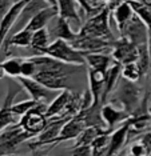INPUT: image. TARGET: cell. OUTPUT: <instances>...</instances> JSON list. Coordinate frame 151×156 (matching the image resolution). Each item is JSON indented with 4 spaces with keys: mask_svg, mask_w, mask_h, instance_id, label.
Segmentation results:
<instances>
[{
    "mask_svg": "<svg viewBox=\"0 0 151 156\" xmlns=\"http://www.w3.org/2000/svg\"><path fill=\"white\" fill-rule=\"evenodd\" d=\"M31 58L38 67V72L34 79H36L39 83H42L50 90H70L71 77L83 69V66L63 63L44 54L35 55Z\"/></svg>",
    "mask_w": 151,
    "mask_h": 156,
    "instance_id": "obj_1",
    "label": "cell"
},
{
    "mask_svg": "<svg viewBox=\"0 0 151 156\" xmlns=\"http://www.w3.org/2000/svg\"><path fill=\"white\" fill-rule=\"evenodd\" d=\"M111 95L112 99L110 101L122 107L131 116H134L139 111L143 101L142 99H145L142 87H139L135 81H130L124 77H120L116 88Z\"/></svg>",
    "mask_w": 151,
    "mask_h": 156,
    "instance_id": "obj_2",
    "label": "cell"
},
{
    "mask_svg": "<svg viewBox=\"0 0 151 156\" xmlns=\"http://www.w3.org/2000/svg\"><path fill=\"white\" fill-rule=\"evenodd\" d=\"M111 11H112L111 7L106 4L98 13L90 16L82 24L80 30L78 31V35L79 36H96V37L107 39V40H115V36L112 31H111L109 23Z\"/></svg>",
    "mask_w": 151,
    "mask_h": 156,
    "instance_id": "obj_3",
    "label": "cell"
},
{
    "mask_svg": "<svg viewBox=\"0 0 151 156\" xmlns=\"http://www.w3.org/2000/svg\"><path fill=\"white\" fill-rule=\"evenodd\" d=\"M44 55H48L51 58L60 60L68 64H79L86 66V54L79 49L74 48L71 41L63 40V39H55L51 41V44L43 51Z\"/></svg>",
    "mask_w": 151,
    "mask_h": 156,
    "instance_id": "obj_4",
    "label": "cell"
},
{
    "mask_svg": "<svg viewBox=\"0 0 151 156\" xmlns=\"http://www.w3.org/2000/svg\"><path fill=\"white\" fill-rule=\"evenodd\" d=\"M34 137L35 136L32 133L21 128L19 123L7 127L0 132V156L16 154L17 148L21 143L34 139Z\"/></svg>",
    "mask_w": 151,
    "mask_h": 156,
    "instance_id": "obj_5",
    "label": "cell"
},
{
    "mask_svg": "<svg viewBox=\"0 0 151 156\" xmlns=\"http://www.w3.org/2000/svg\"><path fill=\"white\" fill-rule=\"evenodd\" d=\"M47 105L48 104L42 103V104H39L35 108H32L28 112H26L20 118L19 126L24 131L32 133L34 136L40 133L42 131L46 128V126H47V123H48V119H47V116H46Z\"/></svg>",
    "mask_w": 151,
    "mask_h": 156,
    "instance_id": "obj_6",
    "label": "cell"
},
{
    "mask_svg": "<svg viewBox=\"0 0 151 156\" xmlns=\"http://www.w3.org/2000/svg\"><path fill=\"white\" fill-rule=\"evenodd\" d=\"M17 83L23 87V90L30 95V98L32 100L38 101V103H44V104H50L53 99L56 98V92L55 90H50L46 86H43L42 83H39L36 79L34 77H23L19 76L15 79Z\"/></svg>",
    "mask_w": 151,
    "mask_h": 156,
    "instance_id": "obj_7",
    "label": "cell"
},
{
    "mask_svg": "<svg viewBox=\"0 0 151 156\" xmlns=\"http://www.w3.org/2000/svg\"><path fill=\"white\" fill-rule=\"evenodd\" d=\"M110 55L112 56L114 62L124 66L128 63H135L138 60L139 48L128 39L120 36L119 39H115L112 41V49H111Z\"/></svg>",
    "mask_w": 151,
    "mask_h": 156,
    "instance_id": "obj_8",
    "label": "cell"
},
{
    "mask_svg": "<svg viewBox=\"0 0 151 156\" xmlns=\"http://www.w3.org/2000/svg\"><path fill=\"white\" fill-rule=\"evenodd\" d=\"M21 90H23V87H21L20 84L16 87L9 86L8 90H7L4 103H3L2 108H0V132H2L4 128H7V127L17 124L20 122V116L16 115L11 107H12V104H13V99L16 98V95L19 94Z\"/></svg>",
    "mask_w": 151,
    "mask_h": 156,
    "instance_id": "obj_9",
    "label": "cell"
},
{
    "mask_svg": "<svg viewBox=\"0 0 151 156\" xmlns=\"http://www.w3.org/2000/svg\"><path fill=\"white\" fill-rule=\"evenodd\" d=\"M112 41L107 39L96 37V36H78L71 41L74 48L84 54H92V52H110L112 49Z\"/></svg>",
    "mask_w": 151,
    "mask_h": 156,
    "instance_id": "obj_10",
    "label": "cell"
},
{
    "mask_svg": "<svg viewBox=\"0 0 151 156\" xmlns=\"http://www.w3.org/2000/svg\"><path fill=\"white\" fill-rule=\"evenodd\" d=\"M119 34L120 36L128 39L136 45L147 44V40H149V28L136 13Z\"/></svg>",
    "mask_w": 151,
    "mask_h": 156,
    "instance_id": "obj_11",
    "label": "cell"
},
{
    "mask_svg": "<svg viewBox=\"0 0 151 156\" xmlns=\"http://www.w3.org/2000/svg\"><path fill=\"white\" fill-rule=\"evenodd\" d=\"M100 116H102L106 128L109 132H112L115 129V126L122 122H127L131 118V115L127 111H124L122 107L114 104V103H104L100 108Z\"/></svg>",
    "mask_w": 151,
    "mask_h": 156,
    "instance_id": "obj_12",
    "label": "cell"
},
{
    "mask_svg": "<svg viewBox=\"0 0 151 156\" xmlns=\"http://www.w3.org/2000/svg\"><path fill=\"white\" fill-rule=\"evenodd\" d=\"M27 3H28V0H19V2L13 3V4L11 5V8L3 15L2 19H0V49H2L3 44H4L7 36H8L9 32L12 31V28L15 26L21 9L24 8V5H26Z\"/></svg>",
    "mask_w": 151,
    "mask_h": 156,
    "instance_id": "obj_13",
    "label": "cell"
},
{
    "mask_svg": "<svg viewBox=\"0 0 151 156\" xmlns=\"http://www.w3.org/2000/svg\"><path fill=\"white\" fill-rule=\"evenodd\" d=\"M51 39H63L67 41H72L75 37L78 36V32H74L72 28L70 26V20L64 19V17L57 15L55 19L51 20V23L47 26Z\"/></svg>",
    "mask_w": 151,
    "mask_h": 156,
    "instance_id": "obj_14",
    "label": "cell"
},
{
    "mask_svg": "<svg viewBox=\"0 0 151 156\" xmlns=\"http://www.w3.org/2000/svg\"><path fill=\"white\" fill-rule=\"evenodd\" d=\"M111 15H112L114 20H115L118 31L120 32V31L127 26V23L134 17L135 11H134V8H132L130 0H123V2H120L116 7H114L112 11H111Z\"/></svg>",
    "mask_w": 151,
    "mask_h": 156,
    "instance_id": "obj_15",
    "label": "cell"
},
{
    "mask_svg": "<svg viewBox=\"0 0 151 156\" xmlns=\"http://www.w3.org/2000/svg\"><path fill=\"white\" fill-rule=\"evenodd\" d=\"M57 15H59L57 7L56 5H48V7H46V8L40 9L36 15L32 17L26 28L31 30L32 32L36 30H40V28H44V27H47L48 24L51 23V20L55 19Z\"/></svg>",
    "mask_w": 151,
    "mask_h": 156,
    "instance_id": "obj_16",
    "label": "cell"
},
{
    "mask_svg": "<svg viewBox=\"0 0 151 156\" xmlns=\"http://www.w3.org/2000/svg\"><path fill=\"white\" fill-rule=\"evenodd\" d=\"M127 137H128V123L126 122L122 127L115 128L110 133V145H109V151H107V156L116 155L126 144Z\"/></svg>",
    "mask_w": 151,
    "mask_h": 156,
    "instance_id": "obj_17",
    "label": "cell"
},
{
    "mask_svg": "<svg viewBox=\"0 0 151 156\" xmlns=\"http://www.w3.org/2000/svg\"><path fill=\"white\" fill-rule=\"evenodd\" d=\"M56 7L59 11V16L64 19L82 24V17L79 13V4L76 0H56Z\"/></svg>",
    "mask_w": 151,
    "mask_h": 156,
    "instance_id": "obj_18",
    "label": "cell"
},
{
    "mask_svg": "<svg viewBox=\"0 0 151 156\" xmlns=\"http://www.w3.org/2000/svg\"><path fill=\"white\" fill-rule=\"evenodd\" d=\"M114 59L111 55H107L106 52H92V54H86V64L88 68L107 71L114 64Z\"/></svg>",
    "mask_w": 151,
    "mask_h": 156,
    "instance_id": "obj_19",
    "label": "cell"
},
{
    "mask_svg": "<svg viewBox=\"0 0 151 156\" xmlns=\"http://www.w3.org/2000/svg\"><path fill=\"white\" fill-rule=\"evenodd\" d=\"M51 35H50V31L47 27L40 28V30L34 31L32 34V40H31V45L30 48L35 52V55H40L43 54L46 48L51 44Z\"/></svg>",
    "mask_w": 151,
    "mask_h": 156,
    "instance_id": "obj_20",
    "label": "cell"
},
{
    "mask_svg": "<svg viewBox=\"0 0 151 156\" xmlns=\"http://www.w3.org/2000/svg\"><path fill=\"white\" fill-rule=\"evenodd\" d=\"M106 128H102V127H98V126H90V127H86V128L79 133V136L76 137V141H75L74 145H91L92 141L95 140V137L100 135L102 132H106ZM109 132V131H107Z\"/></svg>",
    "mask_w": 151,
    "mask_h": 156,
    "instance_id": "obj_21",
    "label": "cell"
},
{
    "mask_svg": "<svg viewBox=\"0 0 151 156\" xmlns=\"http://www.w3.org/2000/svg\"><path fill=\"white\" fill-rule=\"evenodd\" d=\"M21 63H23V58H17V56L6 58L2 62V67L4 69L6 76L13 77V79L21 76Z\"/></svg>",
    "mask_w": 151,
    "mask_h": 156,
    "instance_id": "obj_22",
    "label": "cell"
},
{
    "mask_svg": "<svg viewBox=\"0 0 151 156\" xmlns=\"http://www.w3.org/2000/svg\"><path fill=\"white\" fill-rule=\"evenodd\" d=\"M122 77H124V79L130 80V81H138L141 80L143 77V73L141 68H139V66L135 63H128V64H124L122 66Z\"/></svg>",
    "mask_w": 151,
    "mask_h": 156,
    "instance_id": "obj_23",
    "label": "cell"
},
{
    "mask_svg": "<svg viewBox=\"0 0 151 156\" xmlns=\"http://www.w3.org/2000/svg\"><path fill=\"white\" fill-rule=\"evenodd\" d=\"M42 104V103H38L35 100H32V99H28V100H23V101H19V103H15V104H12V111L16 113V115H19L20 118L24 115L26 112H28L30 109L35 108L36 105Z\"/></svg>",
    "mask_w": 151,
    "mask_h": 156,
    "instance_id": "obj_24",
    "label": "cell"
},
{
    "mask_svg": "<svg viewBox=\"0 0 151 156\" xmlns=\"http://www.w3.org/2000/svg\"><path fill=\"white\" fill-rule=\"evenodd\" d=\"M38 72L36 63L32 60V58H23L21 63V76L23 77H34Z\"/></svg>",
    "mask_w": 151,
    "mask_h": 156,
    "instance_id": "obj_25",
    "label": "cell"
},
{
    "mask_svg": "<svg viewBox=\"0 0 151 156\" xmlns=\"http://www.w3.org/2000/svg\"><path fill=\"white\" fill-rule=\"evenodd\" d=\"M68 156H92L91 145H74Z\"/></svg>",
    "mask_w": 151,
    "mask_h": 156,
    "instance_id": "obj_26",
    "label": "cell"
},
{
    "mask_svg": "<svg viewBox=\"0 0 151 156\" xmlns=\"http://www.w3.org/2000/svg\"><path fill=\"white\" fill-rule=\"evenodd\" d=\"M76 2H78L79 7H80L82 12H83L87 17L95 15V13H98L100 9H102V8H95V7H92V5L87 2V0H76Z\"/></svg>",
    "mask_w": 151,
    "mask_h": 156,
    "instance_id": "obj_27",
    "label": "cell"
},
{
    "mask_svg": "<svg viewBox=\"0 0 151 156\" xmlns=\"http://www.w3.org/2000/svg\"><path fill=\"white\" fill-rule=\"evenodd\" d=\"M130 154L134 155V156H147V154H149V151H147L146 145L141 141H136V143L131 144L130 147Z\"/></svg>",
    "mask_w": 151,
    "mask_h": 156,
    "instance_id": "obj_28",
    "label": "cell"
},
{
    "mask_svg": "<svg viewBox=\"0 0 151 156\" xmlns=\"http://www.w3.org/2000/svg\"><path fill=\"white\" fill-rule=\"evenodd\" d=\"M12 4H13L12 0H0V19H2L3 15L11 8Z\"/></svg>",
    "mask_w": 151,
    "mask_h": 156,
    "instance_id": "obj_29",
    "label": "cell"
},
{
    "mask_svg": "<svg viewBox=\"0 0 151 156\" xmlns=\"http://www.w3.org/2000/svg\"><path fill=\"white\" fill-rule=\"evenodd\" d=\"M136 2L142 3V4H145V5H147V7H150L151 8V0H136Z\"/></svg>",
    "mask_w": 151,
    "mask_h": 156,
    "instance_id": "obj_30",
    "label": "cell"
},
{
    "mask_svg": "<svg viewBox=\"0 0 151 156\" xmlns=\"http://www.w3.org/2000/svg\"><path fill=\"white\" fill-rule=\"evenodd\" d=\"M147 84H149V88H150V91H151V68L149 71V73H147Z\"/></svg>",
    "mask_w": 151,
    "mask_h": 156,
    "instance_id": "obj_31",
    "label": "cell"
},
{
    "mask_svg": "<svg viewBox=\"0 0 151 156\" xmlns=\"http://www.w3.org/2000/svg\"><path fill=\"white\" fill-rule=\"evenodd\" d=\"M4 76H6V73H4V69H3V67H2V62H0V79H3Z\"/></svg>",
    "mask_w": 151,
    "mask_h": 156,
    "instance_id": "obj_32",
    "label": "cell"
},
{
    "mask_svg": "<svg viewBox=\"0 0 151 156\" xmlns=\"http://www.w3.org/2000/svg\"><path fill=\"white\" fill-rule=\"evenodd\" d=\"M46 2H48L51 5H56V0H46Z\"/></svg>",
    "mask_w": 151,
    "mask_h": 156,
    "instance_id": "obj_33",
    "label": "cell"
},
{
    "mask_svg": "<svg viewBox=\"0 0 151 156\" xmlns=\"http://www.w3.org/2000/svg\"><path fill=\"white\" fill-rule=\"evenodd\" d=\"M7 156H20V155H16V154H13V155H7Z\"/></svg>",
    "mask_w": 151,
    "mask_h": 156,
    "instance_id": "obj_34",
    "label": "cell"
},
{
    "mask_svg": "<svg viewBox=\"0 0 151 156\" xmlns=\"http://www.w3.org/2000/svg\"><path fill=\"white\" fill-rule=\"evenodd\" d=\"M12 2H13V3H16V2H19V0H12Z\"/></svg>",
    "mask_w": 151,
    "mask_h": 156,
    "instance_id": "obj_35",
    "label": "cell"
},
{
    "mask_svg": "<svg viewBox=\"0 0 151 156\" xmlns=\"http://www.w3.org/2000/svg\"><path fill=\"white\" fill-rule=\"evenodd\" d=\"M147 156H151V152H149V155H147Z\"/></svg>",
    "mask_w": 151,
    "mask_h": 156,
    "instance_id": "obj_36",
    "label": "cell"
},
{
    "mask_svg": "<svg viewBox=\"0 0 151 156\" xmlns=\"http://www.w3.org/2000/svg\"><path fill=\"white\" fill-rule=\"evenodd\" d=\"M128 156H134V155H131V154H130V155H128Z\"/></svg>",
    "mask_w": 151,
    "mask_h": 156,
    "instance_id": "obj_37",
    "label": "cell"
}]
</instances>
